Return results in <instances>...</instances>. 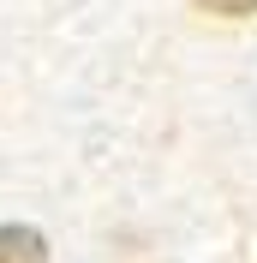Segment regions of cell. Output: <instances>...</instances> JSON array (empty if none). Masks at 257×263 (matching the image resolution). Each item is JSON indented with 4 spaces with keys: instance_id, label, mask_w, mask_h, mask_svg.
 <instances>
[{
    "instance_id": "2",
    "label": "cell",
    "mask_w": 257,
    "mask_h": 263,
    "mask_svg": "<svg viewBox=\"0 0 257 263\" xmlns=\"http://www.w3.org/2000/svg\"><path fill=\"white\" fill-rule=\"evenodd\" d=\"M204 12H215V18H251L257 12V0H197Z\"/></svg>"
},
{
    "instance_id": "1",
    "label": "cell",
    "mask_w": 257,
    "mask_h": 263,
    "mask_svg": "<svg viewBox=\"0 0 257 263\" xmlns=\"http://www.w3.org/2000/svg\"><path fill=\"white\" fill-rule=\"evenodd\" d=\"M0 263H48V239L36 228H0Z\"/></svg>"
}]
</instances>
